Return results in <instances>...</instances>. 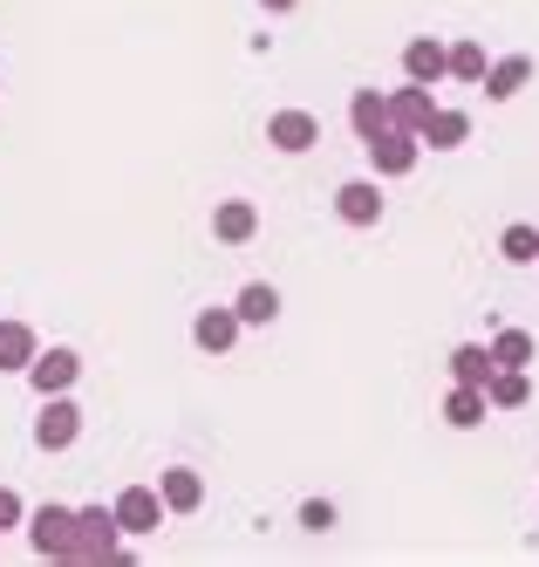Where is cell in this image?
I'll list each match as a JSON object with an SVG mask.
<instances>
[{
	"instance_id": "cell-7",
	"label": "cell",
	"mask_w": 539,
	"mask_h": 567,
	"mask_svg": "<svg viewBox=\"0 0 539 567\" xmlns=\"http://www.w3.org/2000/svg\"><path fill=\"white\" fill-rule=\"evenodd\" d=\"M75 377H82V355H75V349H41V355L28 362V383H34V396H62Z\"/></svg>"
},
{
	"instance_id": "cell-5",
	"label": "cell",
	"mask_w": 539,
	"mask_h": 567,
	"mask_svg": "<svg viewBox=\"0 0 539 567\" xmlns=\"http://www.w3.org/2000/svg\"><path fill=\"white\" fill-rule=\"evenodd\" d=\"M69 534H75V506H34L28 513V547L41 560H62L69 554Z\"/></svg>"
},
{
	"instance_id": "cell-6",
	"label": "cell",
	"mask_w": 539,
	"mask_h": 567,
	"mask_svg": "<svg viewBox=\"0 0 539 567\" xmlns=\"http://www.w3.org/2000/svg\"><path fill=\"white\" fill-rule=\"evenodd\" d=\"M267 144L287 151V157L314 151V144H321V116H314V110H273V116H267Z\"/></svg>"
},
{
	"instance_id": "cell-3",
	"label": "cell",
	"mask_w": 539,
	"mask_h": 567,
	"mask_svg": "<svg viewBox=\"0 0 539 567\" xmlns=\"http://www.w3.org/2000/svg\"><path fill=\"white\" fill-rule=\"evenodd\" d=\"M362 151H369V165H376V178H410V172H417V157H424V137L390 124V131L369 137Z\"/></svg>"
},
{
	"instance_id": "cell-18",
	"label": "cell",
	"mask_w": 539,
	"mask_h": 567,
	"mask_svg": "<svg viewBox=\"0 0 539 567\" xmlns=\"http://www.w3.org/2000/svg\"><path fill=\"white\" fill-rule=\"evenodd\" d=\"M232 308H239V321H246V329H267V321L280 315V288H267V280H246Z\"/></svg>"
},
{
	"instance_id": "cell-4",
	"label": "cell",
	"mask_w": 539,
	"mask_h": 567,
	"mask_svg": "<svg viewBox=\"0 0 539 567\" xmlns=\"http://www.w3.org/2000/svg\"><path fill=\"white\" fill-rule=\"evenodd\" d=\"M75 437H82V411L69 403V390H62V396H41V417H34V444H41V452H69Z\"/></svg>"
},
{
	"instance_id": "cell-25",
	"label": "cell",
	"mask_w": 539,
	"mask_h": 567,
	"mask_svg": "<svg viewBox=\"0 0 539 567\" xmlns=\"http://www.w3.org/2000/svg\"><path fill=\"white\" fill-rule=\"evenodd\" d=\"M301 526H308V534H328V526H335V499H308L301 506Z\"/></svg>"
},
{
	"instance_id": "cell-22",
	"label": "cell",
	"mask_w": 539,
	"mask_h": 567,
	"mask_svg": "<svg viewBox=\"0 0 539 567\" xmlns=\"http://www.w3.org/2000/svg\"><path fill=\"white\" fill-rule=\"evenodd\" d=\"M532 355H539V342L526 329H499V336H491V362H499V370H532Z\"/></svg>"
},
{
	"instance_id": "cell-10",
	"label": "cell",
	"mask_w": 539,
	"mask_h": 567,
	"mask_svg": "<svg viewBox=\"0 0 539 567\" xmlns=\"http://www.w3.org/2000/svg\"><path fill=\"white\" fill-rule=\"evenodd\" d=\"M253 233H260L253 198H219V206H213V239H219V247H246Z\"/></svg>"
},
{
	"instance_id": "cell-14",
	"label": "cell",
	"mask_w": 539,
	"mask_h": 567,
	"mask_svg": "<svg viewBox=\"0 0 539 567\" xmlns=\"http://www.w3.org/2000/svg\"><path fill=\"white\" fill-rule=\"evenodd\" d=\"M526 83H532V55H506V62H491V69H485V83H478V90H485L491 103H512Z\"/></svg>"
},
{
	"instance_id": "cell-26",
	"label": "cell",
	"mask_w": 539,
	"mask_h": 567,
	"mask_svg": "<svg viewBox=\"0 0 539 567\" xmlns=\"http://www.w3.org/2000/svg\"><path fill=\"white\" fill-rule=\"evenodd\" d=\"M21 519H28L21 493H14V485H0V534H8V526H21Z\"/></svg>"
},
{
	"instance_id": "cell-15",
	"label": "cell",
	"mask_w": 539,
	"mask_h": 567,
	"mask_svg": "<svg viewBox=\"0 0 539 567\" xmlns=\"http://www.w3.org/2000/svg\"><path fill=\"white\" fill-rule=\"evenodd\" d=\"M157 493H164V506H172V513H198L205 506V478L191 465H172V472H157Z\"/></svg>"
},
{
	"instance_id": "cell-17",
	"label": "cell",
	"mask_w": 539,
	"mask_h": 567,
	"mask_svg": "<svg viewBox=\"0 0 539 567\" xmlns=\"http://www.w3.org/2000/svg\"><path fill=\"white\" fill-rule=\"evenodd\" d=\"M349 124H355L362 144L376 137V131H390V96H383V90H355V96H349Z\"/></svg>"
},
{
	"instance_id": "cell-8",
	"label": "cell",
	"mask_w": 539,
	"mask_h": 567,
	"mask_svg": "<svg viewBox=\"0 0 539 567\" xmlns=\"http://www.w3.org/2000/svg\"><path fill=\"white\" fill-rule=\"evenodd\" d=\"M335 219L342 226H376L383 219V178H349L335 192Z\"/></svg>"
},
{
	"instance_id": "cell-23",
	"label": "cell",
	"mask_w": 539,
	"mask_h": 567,
	"mask_svg": "<svg viewBox=\"0 0 539 567\" xmlns=\"http://www.w3.org/2000/svg\"><path fill=\"white\" fill-rule=\"evenodd\" d=\"M485 42H471V34H465V42H450V83H485Z\"/></svg>"
},
{
	"instance_id": "cell-27",
	"label": "cell",
	"mask_w": 539,
	"mask_h": 567,
	"mask_svg": "<svg viewBox=\"0 0 539 567\" xmlns=\"http://www.w3.org/2000/svg\"><path fill=\"white\" fill-rule=\"evenodd\" d=\"M260 8H267V14H294V8H301V0H260Z\"/></svg>"
},
{
	"instance_id": "cell-20",
	"label": "cell",
	"mask_w": 539,
	"mask_h": 567,
	"mask_svg": "<svg viewBox=\"0 0 539 567\" xmlns=\"http://www.w3.org/2000/svg\"><path fill=\"white\" fill-rule=\"evenodd\" d=\"M485 396H491V411H526V403H532V377L526 370H491Z\"/></svg>"
},
{
	"instance_id": "cell-1",
	"label": "cell",
	"mask_w": 539,
	"mask_h": 567,
	"mask_svg": "<svg viewBox=\"0 0 539 567\" xmlns=\"http://www.w3.org/2000/svg\"><path fill=\"white\" fill-rule=\"evenodd\" d=\"M116 554H123L116 506H75V534H69L62 560H116Z\"/></svg>"
},
{
	"instance_id": "cell-9",
	"label": "cell",
	"mask_w": 539,
	"mask_h": 567,
	"mask_svg": "<svg viewBox=\"0 0 539 567\" xmlns=\"http://www.w3.org/2000/svg\"><path fill=\"white\" fill-rule=\"evenodd\" d=\"M403 75H410V83H444V75H450V42H437V34H417V42H410L403 49Z\"/></svg>"
},
{
	"instance_id": "cell-11",
	"label": "cell",
	"mask_w": 539,
	"mask_h": 567,
	"mask_svg": "<svg viewBox=\"0 0 539 567\" xmlns=\"http://www.w3.org/2000/svg\"><path fill=\"white\" fill-rule=\"evenodd\" d=\"M239 308H198V321H191V342L205 349V355H226L232 342H239Z\"/></svg>"
},
{
	"instance_id": "cell-16",
	"label": "cell",
	"mask_w": 539,
	"mask_h": 567,
	"mask_svg": "<svg viewBox=\"0 0 539 567\" xmlns=\"http://www.w3.org/2000/svg\"><path fill=\"white\" fill-rule=\"evenodd\" d=\"M34 355H41V342H34L28 321H0V370L28 377V362H34Z\"/></svg>"
},
{
	"instance_id": "cell-12",
	"label": "cell",
	"mask_w": 539,
	"mask_h": 567,
	"mask_svg": "<svg viewBox=\"0 0 539 567\" xmlns=\"http://www.w3.org/2000/svg\"><path fill=\"white\" fill-rule=\"evenodd\" d=\"M437 116V96H431V83H410V90H390V124L396 131H417L424 137V124Z\"/></svg>"
},
{
	"instance_id": "cell-19",
	"label": "cell",
	"mask_w": 539,
	"mask_h": 567,
	"mask_svg": "<svg viewBox=\"0 0 539 567\" xmlns=\"http://www.w3.org/2000/svg\"><path fill=\"white\" fill-rule=\"evenodd\" d=\"M491 370H499V362H491V349L485 342H458V349H450V383H491Z\"/></svg>"
},
{
	"instance_id": "cell-24",
	"label": "cell",
	"mask_w": 539,
	"mask_h": 567,
	"mask_svg": "<svg viewBox=\"0 0 539 567\" xmlns=\"http://www.w3.org/2000/svg\"><path fill=\"white\" fill-rule=\"evenodd\" d=\"M499 254H506L512 267H532V260H539V226H526V219L506 226V233H499Z\"/></svg>"
},
{
	"instance_id": "cell-2",
	"label": "cell",
	"mask_w": 539,
	"mask_h": 567,
	"mask_svg": "<svg viewBox=\"0 0 539 567\" xmlns=\"http://www.w3.org/2000/svg\"><path fill=\"white\" fill-rule=\"evenodd\" d=\"M110 506H116V526H123V540H144V534H157V526H164V513H172V506H164V493H157V485H123V493H116Z\"/></svg>"
},
{
	"instance_id": "cell-13",
	"label": "cell",
	"mask_w": 539,
	"mask_h": 567,
	"mask_svg": "<svg viewBox=\"0 0 539 567\" xmlns=\"http://www.w3.org/2000/svg\"><path fill=\"white\" fill-rule=\"evenodd\" d=\"M491 417V396L478 390V383H450V396H444V424L450 431H478Z\"/></svg>"
},
{
	"instance_id": "cell-21",
	"label": "cell",
	"mask_w": 539,
	"mask_h": 567,
	"mask_svg": "<svg viewBox=\"0 0 539 567\" xmlns=\"http://www.w3.org/2000/svg\"><path fill=\"white\" fill-rule=\"evenodd\" d=\"M465 137H471V116H465V110H444V103H437V116L424 124V144H431V151H458Z\"/></svg>"
}]
</instances>
